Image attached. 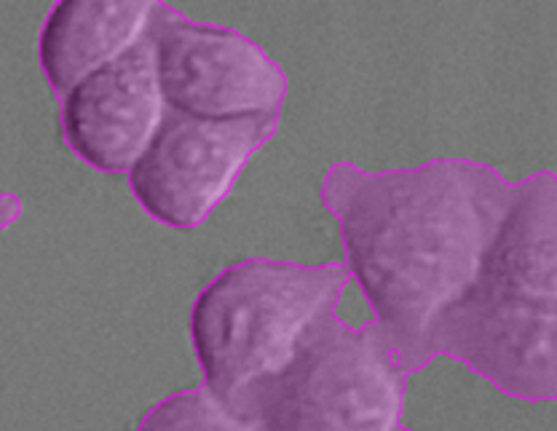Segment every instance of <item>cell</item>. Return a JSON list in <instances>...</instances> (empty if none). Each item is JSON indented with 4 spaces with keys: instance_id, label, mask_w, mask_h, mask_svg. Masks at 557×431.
Segmentation results:
<instances>
[{
    "instance_id": "cell-1",
    "label": "cell",
    "mask_w": 557,
    "mask_h": 431,
    "mask_svg": "<svg viewBox=\"0 0 557 431\" xmlns=\"http://www.w3.org/2000/svg\"><path fill=\"white\" fill-rule=\"evenodd\" d=\"M515 190L518 183L469 159L388 172L338 161L324 174L322 204L338 223L344 266L405 375L429 365V330L474 282Z\"/></svg>"
},
{
    "instance_id": "cell-2",
    "label": "cell",
    "mask_w": 557,
    "mask_h": 431,
    "mask_svg": "<svg viewBox=\"0 0 557 431\" xmlns=\"http://www.w3.org/2000/svg\"><path fill=\"white\" fill-rule=\"evenodd\" d=\"M515 399H557V174L520 180L478 276L426 337Z\"/></svg>"
},
{
    "instance_id": "cell-3",
    "label": "cell",
    "mask_w": 557,
    "mask_h": 431,
    "mask_svg": "<svg viewBox=\"0 0 557 431\" xmlns=\"http://www.w3.org/2000/svg\"><path fill=\"white\" fill-rule=\"evenodd\" d=\"M344 263L300 266L249 258L220 271L190 308V341L205 389L234 405L282 370L313 324L335 313Z\"/></svg>"
},
{
    "instance_id": "cell-4",
    "label": "cell",
    "mask_w": 557,
    "mask_h": 431,
    "mask_svg": "<svg viewBox=\"0 0 557 431\" xmlns=\"http://www.w3.org/2000/svg\"><path fill=\"white\" fill-rule=\"evenodd\" d=\"M403 405L405 372L373 324L354 330L330 313L228 407L263 431H403Z\"/></svg>"
},
{
    "instance_id": "cell-5",
    "label": "cell",
    "mask_w": 557,
    "mask_h": 431,
    "mask_svg": "<svg viewBox=\"0 0 557 431\" xmlns=\"http://www.w3.org/2000/svg\"><path fill=\"white\" fill-rule=\"evenodd\" d=\"M278 113L242 119H190L166 110L129 188L145 212L172 229H196L231 194L247 161L274 137Z\"/></svg>"
},
{
    "instance_id": "cell-6",
    "label": "cell",
    "mask_w": 557,
    "mask_h": 431,
    "mask_svg": "<svg viewBox=\"0 0 557 431\" xmlns=\"http://www.w3.org/2000/svg\"><path fill=\"white\" fill-rule=\"evenodd\" d=\"M150 38L166 110L223 121L282 108L287 75L242 33L190 22L172 5L156 3Z\"/></svg>"
},
{
    "instance_id": "cell-7",
    "label": "cell",
    "mask_w": 557,
    "mask_h": 431,
    "mask_svg": "<svg viewBox=\"0 0 557 431\" xmlns=\"http://www.w3.org/2000/svg\"><path fill=\"white\" fill-rule=\"evenodd\" d=\"M166 115L150 30L113 65L75 86L62 100L67 148L100 172H129Z\"/></svg>"
},
{
    "instance_id": "cell-8",
    "label": "cell",
    "mask_w": 557,
    "mask_h": 431,
    "mask_svg": "<svg viewBox=\"0 0 557 431\" xmlns=\"http://www.w3.org/2000/svg\"><path fill=\"white\" fill-rule=\"evenodd\" d=\"M156 3L60 0L40 30L38 60L51 89L65 100L97 70L135 49L150 30Z\"/></svg>"
},
{
    "instance_id": "cell-9",
    "label": "cell",
    "mask_w": 557,
    "mask_h": 431,
    "mask_svg": "<svg viewBox=\"0 0 557 431\" xmlns=\"http://www.w3.org/2000/svg\"><path fill=\"white\" fill-rule=\"evenodd\" d=\"M137 431H263L242 418L234 407L214 397L209 389L172 394L150 407Z\"/></svg>"
},
{
    "instance_id": "cell-10",
    "label": "cell",
    "mask_w": 557,
    "mask_h": 431,
    "mask_svg": "<svg viewBox=\"0 0 557 431\" xmlns=\"http://www.w3.org/2000/svg\"><path fill=\"white\" fill-rule=\"evenodd\" d=\"M20 212H22V204L16 196H11V194L0 196V231L9 229V225L20 218Z\"/></svg>"
},
{
    "instance_id": "cell-11",
    "label": "cell",
    "mask_w": 557,
    "mask_h": 431,
    "mask_svg": "<svg viewBox=\"0 0 557 431\" xmlns=\"http://www.w3.org/2000/svg\"><path fill=\"white\" fill-rule=\"evenodd\" d=\"M403 431H410V429H403Z\"/></svg>"
}]
</instances>
